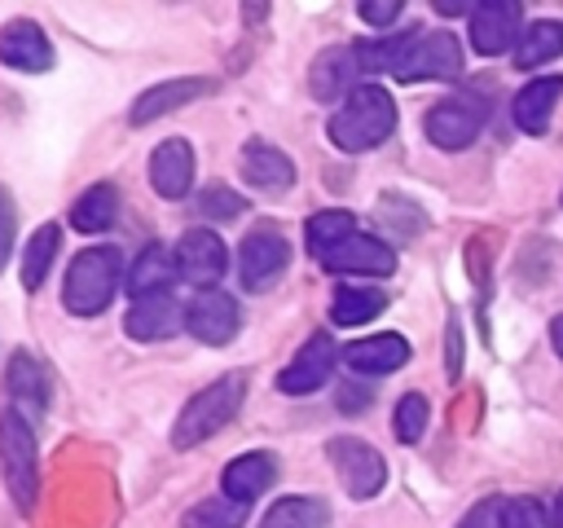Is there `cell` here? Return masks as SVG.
Segmentation results:
<instances>
[{
  "label": "cell",
  "mask_w": 563,
  "mask_h": 528,
  "mask_svg": "<svg viewBox=\"0 0 563 528\" xmlns=\"http://www.w3.org/2000/svg\"><path fill=\"white\" fill-rule=\"evenodd\" d=\"M176 273H180V268H176V251H167L163 242H150V246L136 255L132 273H128V295H132V299L163 295V290H172Z\"/></svg>",
  "instance_id": "cell-25"
},
{
  "label": "cell",
  "mask_w": 563,
  "mask_h": 528,
  "mask_svg": "<svg viewBox=\"0 0 563 528\" xmlns=\"http://www.w3.org/2000/svg\"><path fill=\"white\" fill-rule=\"evenodd\" d=\"M559 53H563V22L541 18V22L523 26V35H519V44H515V66H519V70H537V66L554 62Z\"/></svg>",
  "instance_id": "cell-26"
},
{
  "label": "cell",
  "mask_w": 563,
  "mask_h": 528,
  "mask_svg": "<svg viewBox=\"0 0 563 528\" xmlns=\"http://www.w3.org/2000/svg\"><path fill=\"white\" fill-rule=\"evenodd\" d=\"M519 18H523V9L519 4H510V0H488V4H475L471 9V44H475V53H484V57H497V53H506L510 44H519Z\"/></svg>",
  "instance_id": "cell-15"
},
{
  "label": "cell",
  "mask_w": 563,
  "mask_h": 528,
  "mask_svg": "<svg viewBox=\"0 0 563 528\" xmlns=\"http://www.w3.org/2000/svg\"><path fill=\"white\" fill-rule=\"evenodd\" d=\"M273 480H277V458H273L268 449H255V453H238V458L224 466L220 493L233 497V502H242V506H251L260 493L273 488Z\"/></svg>",
  "instance_id": "cell-20"
},
{
  "label": "cell",
  "mask_w": 563,
  "mask_h": 528,
  "mask_svg": "<svg viewBox=\"0 0 563 528\" xmlns=\"http://www.w3.org/2000/svg\"><path fill=\"white\" fill-rule=\"evenodd\" d=\"M0 471L18 510L31 515L40 493V444H35V422L9 405L0 409Z\"/></svg>",
  "instance_id": "cell-5"
},
{
  "label": "cell",
  "mask_w": 563,
  "mask_h": 528,
  "mask_svg": "<svg viewBox=\"0 0 563 528\" xmlns=\"http://www.w3.org/2000/svg\"><path fill=\"white\" fill-rule=\"evenodd\" d=\"M290 264V246L273 224H255L238 246V277L246 290H268Z\"/></svg>",
  "instance_id": "cell-8"
},
{
  "label": "cell",
  "mask_w": 563,
  "mask_h": 528,
  "mask_svg": "<svg viewBox=\"0 0 563 528\" xmlns=\"http://www.w3.org/2000/svg\"><path fill=\"white\" fill-rule=\"evenodd\" d=\"M457 528H545V510L532 497H484Z\"/></svg>",
  "instance_id": "cell-22"
},
{
  "label": "cell",
  "mask_w": 563,
  "mask_h": 528,
  "mask_svg": "<svg viewBox=\"0 0 563 528\" xmlns=\"http://www.w3.org/2000/svg\"><path fill=\"white\" fill-rule=\"evenodd\" d=\"M238 326H242L238 299H233L229 290H220V286L198 290V295L185 304V330H189L198 343L220 348V343H229V339L238 334Z\"/></svg>",
  "instance_id": "cell-9"
},
{
  "label": "cell",
  "mask_w": 563,
  "mask_h": 528,
  "mask_svg": "<svg viewBox=\"0 0 563 528\" xmlns=\"http://www.w3.org/2000/svg\"><path fill=\"white\" fill-rule=\"evenodd\" d=\"M325 273H352V277H387L396 273V251L369 233H352L343 238L334 251H325L317 260Z\"/></svg>",
  "instance_id": "cell-13"
},
{
  "label": "cell",
  "mask_w": 563,
  "mask_h": 528,
  "mask_svg": "<svg viewBox=\"0 0 563 528\" xmlns=\"http://www.w3.org/2000/svg\"><path fill=\"white\" fill-rule=\"evenodd\" d=\"M396 128V101L387 88L378 84H361L334 114H330V141L343 150V154H361V150H374L391 136Z\"/></svg>",
  "instance_id": "cell-2"
},
{
  "label": "cell",
  "mask_w": 563,
  "mask_h": 528,
  "mask_svg": "<svg viewBox=\"0 0 563 528\" xmlns=\"http://www.w3.org/2000/svg\"><path fill=\"white\" fill-rule=\"evenodd\" d=\"M484 119H488V101L475 92H457L427 110V136L440 150H466L479 136Z\"/></svg>",
  "instance_id": "cell-7"
},
{
  "label": "cell",
  "mask_w": 563,
  "mask_h": 528,
  "mask_svg": "<svg viewBox=\"0 0 563 528\" xmlns=\"http://www.w3.org/2000/svg\"><path fill=\"white\" fill-rule=\"evenodd\" d=\"M356 233V220H352V211H339V207H330V211H317V216H308V224H303V242H308V251H312V260H321L325 251H334L343 238H352Z\"/></svg>",
  "instance_id": "cell-30"
},
{
  "label": "cell",
  "mask_w": 563,
  "mask_h": 528,
  "mask_svg": "<svg viewBox=\"0 0 563 528\" xmlns=\"http://www.w3.org/2000/svg\"><path fill=\"white\" fill-rule=\"evenodd\" d=\"M260 528H330V506L321 497H282L268 506Z\"/></svg>",
  "instance_id": "cell-29"
},
{
  "label": "cell",
  "mask_w": 563,
  "mask_h": 528,
  "mask_svg": "<svg viewBox=\"0 0 563 528\" xmlns=\"http://www.w3.org/2000/svg\"><path fill=\"white\" fill-rule=\"evenodd\" d=\"M150 185L167 202L189 194V185H194V150H189V141L167 136L163 145H154V154H150Z\"/></svg>",
  "instance_id": "cell-18"
},
{
  "label": "cell",
  "mask_w": 563,
  "mask_h": 528,
  "mask_svg": "<svg viewBox=\"0 0 563 528\" xmlns=\"http://www.w3.org/2000/svg\"><path fill=\"white\" fill-rule=\"evenodd\" d=\"M462 370V343H457V326H449V378H457Z\"/></svg>",
  "instance_id": "cell-37"
},
{
  "label": "cell",
  "mask_w": 563,
  "mask_h": 528,
  "mask_svg": "<svg viewBox=\"0 0 563 528\" xmlns=\"http://www.w3.org/2000/svg\"><path fill=\"white\" fill-rule=\"evenodd\" d=\"M4 387H9V409H18L22 418L35 422V418L48 409V392H53V383H48L44 361H35L31 352H13L9 374H4Z\"/></svg>",
  "instance_id": "cell-16"
},
{
  "label": "cell",
  "mask_w": 563,
  "mask_h": 528,
  "mask_svg": "<svg viewBox=\"0 0 563 528\" xmlns=\"http://www.w3.org/2000/svg\"><path fill=\"white\" fill-rule=\"evenodd\" d=\"M0 62L26 75H40L53 66V44L31 18H13L0 26Z\"/></svg>",
  "instance_id": "cell-17"
},
{
  "label": "cell",
  "mask_w": 563,
  "mask_h": 528,
  "mask_svg": "<svg viewBox=\"0 0 563 528\" xmlns=\"http://www.w3.org/2000/svg\"><path fill=\"white\" fill-rule=\"evenodd\" d=\"M246 510L251 506H242V502H233V497H207V502H198V506H189L185 510V519H180V528H242L246 524Z\"/></svg>",
  "instance_id": "cell-32"
},
{
  "label": "cell",
  "mask_w": 563,
  "mask_h": 528,
  "mask_svg": "<svg viewBox=\"0 0 563 528\" xmlns=\"http://www.w3.org/2000/svg\"><path fill=\"white\" fill-rule=\"evenodd\" d=\"M343 352L334 348V339L330 334H312V339H303V348L290 356V365L277 374V392H286V396H308V392H317L330 374H334V361H339Z\"/></svg>",
  "instance_id": "cell-11"
},
{
  "label": "cell",
  "mask_w": 563,
  "mask_h": 528,
  "mask_svg": "<svg viewBox=\"0 0 563 528\" xmlns=\"http://www.w3.org/2000/svg\"><path fill=\"white\" fill-rule=\"evenodd\" d=\"M238 167H242L246 185H255V189H264V194H282V189L295 185V163H290L277 145H268L264 136H255V141L242 145Z\"/></svg>",
  "instance_id": "cell-21"
},
{
  "label": "cell",
  "mask_w": 563,
  "mask_h": 528,
  "mask_svg": "<svg viewBox=\"0 0 563 528\" xmlns=\"http://www.w3.org/2000/svg\"><path fill=\"white\" fill-rule=\"evenodd\" d=\"M211 88H216V84H211L207 75L163 79V84L145 88V92L132 101V110H128V123H132V128H145V123H154V119H163V114H172V110H180V106H189V101L207 97Z\"/></svg>",
  "instance_id": "cell-14"
},
{
  "label": "cell",
  "mask_w": 563,
  "mask_h": 528,
  "mask_svg": "<svg viewBox=\"0 0 563 528\" xmlns=\"http://www.w3.org/2000/svg\"><path fill=\"white\" fill-rule=\"evenodd\" d=\"M361 75H369L365 62H361V44H339V48L317 53L312 75H308V88H312L317 101H334V97L347 101V97L361 88V84H356Z\"/></svg>",
  "instance_id": "cell-10"
},
{
  "label": "cell",
  "mask_w": 563,
  "mask_h": 528,
  "mask_svg": "<svg viewBox=\"0 0 563 528\" xmlns=\"http://www.w3.org/2000/svg\"><path fill=\"white\" fill-rule=\"evenodd\" d=\"M387 308V295L378 286H339L330 299V321L334 326H361L374 321Z\"/></svg>",
  "instance_id": "cell-28"
},
{
  "label": "cell",
  "mask_w": 563,
  "mask_h": 528,
  "mask_svg": "<svg viewBox=\"0 0 563 528\" xmlns=\"http://www.w3.org/2000/svg\"><path fill=\"white\" fill-rule=\"evenodd\" d=\"M343 361L356 374H391V370H400L409 361V343L400 334H391V330L387 334H369V339L347 343L343 348Z\"/></svg>",
  "instance_id": "cell-24"
},
{
  "label": "cell",
  "mask_w": 563,
  "mask_h": 528,
  "mask_svg": "<svg viewBox=\"0 0 563 528\" xmlns=\"http://www.w3.org/2000/svg\"><path fill=\"white\" fill-rule=\"evenodd\" d=\"M114 211H119V189L114 185H92L70 202V224L79 233H101V229L114 224Z\"/></svg>",
  "instance_id": "cell-27"
},
{
  "label": "cell",
  "mask_w": 563,
  "mask_h": 528,
  "mask_svg": "<svg viewBox=\"0 0 563 528\" xmlns=\"http://www.w3.org/2000/svg\"><path fill=\"white\" fill-rule=\"evenodd\" d=\"M396 18H400L396 0H365L361 4V22H369V26H391Z\"/></svg>",
  "instance_id": "cell-36"
},
{
  "label": "cell",
  "mask_w": 563,
  "mask_h": 528,
  "mask_svg": "<svg viewBox=\"0 0 563 528\" xmlns=\"http://www.w3.org/2000/svg\"><path fill=\"white\" fill-rule=\"evenodd\" d=\"M554 528H563V493H559V502H554Z\"/></svg>",
  "instance_id": "cell-40"
},
{
  "label": "cell",
  "mask_w": 563,
  "mask_h": 528,
  "mask_svg": "<svg viewBox=\"0 0 563 528\" xmlns=\"http://www.w3.org/2000/svg\"><path fill=\"white\" fill-rule=\"evenodd\" d=\"M242 211H246V198L238 189H229V185H207L198 194V216H207V220H233Z\"/></svg>",
  "instance_id": "cell-34"
},
{
  "label": "cell",
  "mask_w": 563,
  "mask_h": 528,
  "mask_svg": "<svg viewBox=\"0 0 563 528\" xmlns=\"http://www.w3.org/2000/svg\"><path fill=\"white\" fill-rule=\"evenodd\" d=\"M176 326H185V308L172 299V290L132 299V308H128V317H123L128 339H141V343H158V339L176 334Z\"/></svg>",
  "instance_id": "cell-19"
},
{
  "label": "cell",
  "mask_w": 563,
  "mask_h": 528,
  "mask_svg": "<svg viewBox=\"0 0 563 528\" xmlns=\"http://www.w3.org/2000/svg\"><path fill=\"white\" fill-rule=\"evenodd\" d=\"M119 277H123V260L114 246H84L62 277V308L70 317L106 312L119 290Z\"/></svg>",
  "instance_id": "cell-4"
},
{
  "label": "cell",
  "mask_w": 563,
  "mask_h": 528,
  "mask_svg": "<svg viewBox=\"0 0 563 528\" xmlns=\"http://www.w3.org/2000/svg\"><path fill=\"white\" fill-rule=\"evenodd\" d=\"M57 246H62V229H57V224H40V229L31 233V242H26V251H22V286H26V290H40V282L48 277V264H53Z\"/></svg>",
  "instance_id": "cell-31"
},
{
  "label": "cell",
  "mask_w": 563,
  "mask_h": 528,
  "mask_svg": "<svg viewBox=\"0 0 563 528\" xmlns=\"http://www.w3.org/2000/svg\"><path fill=\"white\" fill-rule=\"evenodd\" d=\"M559 97H563V75L532 79V84H523V88L515 92V101H510V119H515L523 132H532V136H537V132H545V128H550Z\"/></svg>",
  "instance_id": "cell-23"
},
{
  "label": "cell",
  "mask_w": 563,
  "mask_h": 528,
  "mask_svg": "<svg viewBox=\"0 0 563 528\" xmlns=\"http://www.w3.org/2000/svg\"><path fill=\"white\" fill-rule=\"evenodd\" d=\"M242 400H246V374L242 370L220 374L216 383H207L202 392H194L185 400V409L176 414V427H172V444L176 449H194V444L211 440L216 431H224L233 422Z\"/></svg>",
  "instance_id": "cell-3"
},
{
  "label": "cell",
  "mask_w": 563,
  "mask_h": 528,
  "mask_svg": "<svg viewBox=\"0 0 563 528\" xmlns=\"http://www.w3.org/2000/svg\"><path fill=\"white\" fill-rule=\"evenodd\" d=\"M361 62L369 75L387 70L400 84H418V79H457L462 75V48L449 31H422L409 26L405 35L378 40V44H361Z\"/></svg>",
  "instance_id": "cell-1"
},
{
  "label": "cell",
  "mask_w": 563,
  "mask_h": 528,
  "mask_svg": "<svg viewBox=\"0 0 563 528\" xmlns=\"http://www.w3.org/2000/svg\"><path fill=\"white\" fill-rule=\"evenodd\" d=\"M224 264H229V251H224V242H220L211 229H189V233H180V242H176V268H180V277H185L189 286L211 290V286L224 277Z\"/></svg>",
  "instance_id": "cell-12"
},
{
  "label": "cell",
  "mask_w": 563,
  "mask_h": 528,
  "mask_svg": "<svg viewBox=\"0 0 563 528\" xmlns=\"http://www.w3.org/2000/svg\"><path fill=\"white\" fill-rule=\"evenodd\" d=\"M427 418H431L427 396H422V392H405V396L396 400V418H391L396 440H400V444H418L422 431H427Z\"/></svg>",
  "instance_id": "cell-33"
},
{
  "label": "cell",
  "mask_w": 563,
  "mask_h": 528,
  "mask_svg": "<svg viewBox=\"0 0 563 528\" xmlns=\"http://www.w3.org/2000/svg\"><path fill=\"white\" fill-rule=\"evenodd\" d=\"M13 233H18V211H13L9 189H0V268H4L9 251H13Z\"/></svg>",
  "instance_id": "cell-35"
},
{
  "label": "cell",
  "mask_w": 563,
  "mask_h": 528,
  "mask_svg": "<svg viewBox=\"0 0 563 528\" xmlns=\"http://www.w3.org/2000/svg\"><path fill=\"white\" fill-rule=\"evenodd\" d=\"M325 453H330V462H334L339 484H343L356 502L374 497V493L387 484V462H383V453H378L374 444H365V440H356V436H334V440L325 444Z\"/></svg>",
  "instance_id": "cell-6"
},
{
  "label": "cell",
  "mask_w": 563,
  "mask_h": 528,
  "mask_svg": "<svg viewBox=\"0 0 563 528\" xmlns=\"http://www.w3.org/2000/svg\"><path fill=\"white\" fill-rule=\"evenodd\" d=\"M550 343H554V352L563 356V312H559V317L550 321Z\"/></svg>",
  "instance_id": "cell-38"
},
{
  "label": "cell",
  "mask_w": 563,
  "mask_h": 528,
  "mask_svg": "<svg viewBox=\"0 0 563 528\" xmlns=\"http://www.w3.org/2000/svg\"><path fill=\"white\" fill-rule=\"evenodd\" d=\"M435 9H440L444 18H453V13H466V4H462V0H440Z\"/></svg>",
  "instance_id": "cell-39"
}]
</instances>
